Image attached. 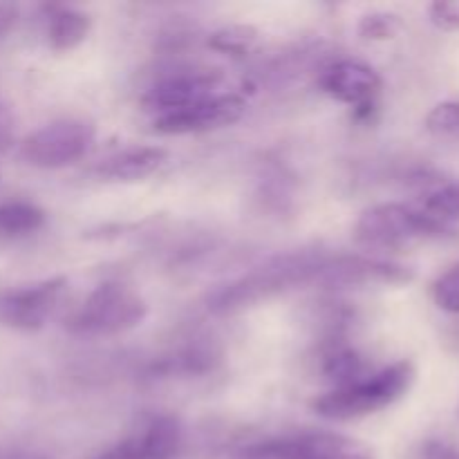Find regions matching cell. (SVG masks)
Here are the masks:
<instances>
[{
    "label": "cell",
    "mask_w": 459,
    "mask_h": 459,
    "mask_svg": "<svg viewBox=\"0 0 459 459\" xmlns=\"http://www.w3.org/2000/svg\"><path fill=\"white\" fill-rule=\"evenodd\" d=\"M412 361H397L368 379L321 394L312 402V411L327 421H354L384 411L399 402L415 384Z\"/></svg>",
    "instance_id": "6da1fadb"
},
{
    "label": "cell",
    "mask_w": 459,
    "mask_h": 459,
    "mask_svg": "<svg viewBox=\"0 0 459 459\" xmlns=\"http://www.w3.org/2000/svg\"><path fill=\"white\" fill-rule=\"evenodd\" d=\"M321 269L323 263L314 255H287V258L264 264V267L251 272L249 276L215 291L209 299V309L215 314L238 312V309L249 307V305L269 299L287 287L318 276Z\"/></svg>",
    "instance_id": "7a4b0ae2"
},
{
    "label": "cell",
    "mask_w": 459,
    "mask_h": 459,
    "mask_svg": "<svg viewBox=\"0 0 459 459\" xmlns=\"http://www.w3.org/2000/svg\"><path fill=\"white\" fill-rule=\"evenodd\" d=\"M148 316V305L139 294L124 285L106 282L83 300L70 321V330L79 334L112 336L134 330Z\"/></svg>",
    "instance_id": "3957f363"
},
{
    "label": "cell",
    "mask_w": 459,
    "mask_h": 459,
    "mask_svg": "<svg viewBox=\"0 0 459 459\" xmlns=\"http://www.w3.org/2000/svg\"><path fill=\"white\" fill-rule=\"evenodd\" d=\"M354 233L357 240L372 247H399L426 238L455 236L451 227L435 222L429 215L406 204H377L366 209Z\"/></svg>",
    "instance_id": "277c9868"
},
{
    "label": "cell",
    "mask_w": 459,
    "mask_h": 459,
    "mask_svg": "<svg viewBox=\"0 0 459 459\" xmlns=\"http://www.w3.org/2000/svg\"><path fill=\"white\" fill-rule=\"evenodd\" d=\"M94 126L63 119L43 126L22 142L21 157L36 169H63L83 160L94 143Z\"/></svg>",
    "instance_id": "5b68a950"
},
{
    "label": "cell",
    "mask_w": 459,
    "mask_h": 459,
    "mask_svg": "<svg viewBox=\"0 0 459 459\" xmlns=\"http://www.w3.org/2000/svg\"><path fill=\"white\" fill-rule=\"evenodd\" d=\"M247 459H375V453L350 435L305 433L249 448Z\"/></svg>",
    "instance_id": "8992f818"
},
{
    "label": "cell",
    "mask_w": 459,
    "mask_h": 459,
    "mask_svg": "<svg viewBox=\"0 0 459 459\" xmlns=\"http://www.w3.org/2000/svg\"><path fill=\"white\" fill-rule=\"evenodd\" d=\"M65 285V278H52L36 285L0 290V325L21 332L40 330L56 309Z\"/></svg>",
    "instance_id": "52a82bcc"
},
{
    "label": "cell",
    "mask_w": 459,
    "mask_h": 459,
    "mask_svg": "<svg viewBox=\"0 0 459 459\" xmlns=\"http://www.w3.org/2000/svg\"><path fill=\"white\" fill-rule=\"evenodd\" d=\"M245 99L240 94L220 92L195 106L160 115L152 130L160 134H195L233 126L245 115Z\"/></svg>",
    "instance_id": "ba28073f"
},
{
    "label": "cell",
    "mask_w": 459,
    "mask_h": 459,
    "mask_svg": "<svg viewBox=\"0 0 459 459\" xmlns=\"http://www.w3.org/2000/svg\"><path fill=\"white\" fill-rule=\"evenodd\" d=\"M323 90L336 101L352 106L363 117L372 115L381 92V76L361 61H339L323 74Z\"/></svg>",
    "instance_id": "9c48e42d"
},
{
    "label": "cell",
    "mask_w": 459,
    "mask_h": 459,
    "mask_svg": "<svg viewBox=\"0 0 459 459\" xmlns=\"http://www.w3.org/2000/svg\"><path fill=\"white\" fill-rule=\"evenodd\" d=\"M318 276L325 278L332 285H406L415 278V272L403 264L388 263V260H372L354 255V258H339L332 264H323Z\"/></svg>",
    "instance_id": "30bf717a"
},
{
    "label": "cell",
    "mask_w": 459,
    "mask_h": 459,
    "mask_svg": "<svg viewBox=\"0 0 459 459\" xmlns=\"http://www.w3.org/2000/svg\"><path fill=\"white\" fill-rule=\"evenodd\" d=\"M220 88V79L213 74H188L166 79L164 83L155 85L151 92L143 97V108L148 112L169 115V112L182 110V108L195 106L204 99L215 97Z\"/></svg>",
    "instance_id": "8fae6325"
},
{
    "label": "cell",
    "mask_w": 459,
    "mask_h": 459,
    "mask_svg": "<svg viewBox=\"0 0 459 459\" xmlns=\"http://www.w3.org/2000/svg\"><path fill=\"white\" fill-rule=\"evenodd\" d=\"M166 160H169V152L160 146L128 148L99 166V175L112 182H139L157 173L166 164Z\"/></svg>",
    "instance_id": "7c38bea8"
},
{
    "label": "cell",
    "mask_w": 459,
    "mask_h": 459,
    "mask_svg": "<svg viewBox=\"0 0 459 459\" xmlns=\"http://www.w3.org/2000/svg\"><path fill=\"white\" fill-rule=\"evenodd\" d=\"M182 446V424L175 415H160L137 437L139 459H173Z\"/></svg>",
    "instance_id": "4fadbf2b"
},
{
    "label": "cell",
    "mask_w": 459,
    "mask_h": 459,
    "mask_svg": "<svg viewBox=\"0 0 459 459\" xmlns=\"http://www.w3.org/2000/svg\"><path fill=\"white\" fill-rule=\"evenodd\" d=\"M90 34V16L79 12V9L63 7L56 9L49 18V45L56 52H70V49L79 48Z\"/></svg>",
    "instance_id": "5bb4252c"
},
{
    "label": "cell",
    "mask_w": 459,
    "mask_h": 459,
    "mask_svg": "<svg viewBox=\"0 0 459 459\" xmlns=\"http://www.w3.org/2000/svg\"><path fill=\"white\" fill-rule=\"evenodd\" d=\"M45 224V211L31 202H7L0 204V233L27 236Z\"/></svg>",
    "instance_id": "9a60e30c"
},
{
    "label": "cell",
    "mask_w": 459,
    "mask_h": 459,
    "mask_svg": "<svg viewBox=\"0 0 459 459\" xmlns=\"http://www.w3.org/2000/svg\"><path fill=\"white\" fill-rule=\"evenodd\" d=\"M417 211L429 215L435 222L446 224V227H451L453 222H459V182L442 184V186L426 193L420 200Z\"/></svg>",
    "instance_id": "2e32d148"
},
{
    "label": "cell",
    "mask_w": 459,
    "mask_h": 459,
    "mask_svg": "<svg viewBox=\"0 0 459 459\" xmlns=\"http://www.w3.org/2000/svg\"><path fill=\"white\" fill-rule=\"evenodd\" d=\"M258 43V30L254 25H227L213 31L209 39V48L220 54L245 56Z\"/></svg>",
    "instance_id": "e0dca14e"
},
{
    "label": "cell",
    "mask_w": 459,
    "mask_h": 459,
    "mask_svg": "<svg viewBox=\"0 0 459 459\" xmlns=\"http://www.w3.org/2000/svg\"><path fill=\"white\" fill-rule=\"evenodd\" d=\"M325 375L327 379L334 381L339 388L343 385L357 384V377L361 375V359L352 350H336L334 354H330L325 361Z\"/></svg>",
    "instance_id": "ac0fdd59"
},
{
    "label": "cell",
    "mask_w": 459,
    "mask_h": 459,
    "mask_svg": "<svg viewBox=\"0 0 459 459\" xmlns=\"http://www.w3.org/2000/svg\"><path fill=\"white\" fill-rule=\"evenodd\" d=\"M403 30V22L397 13L372 12L366 13L359 22V34L366 40H390Z\"/></svg>",
    "instance_id": "d6986e66"
},
{
    "label": "cell",
    "mask_w": 459,
    "mask_h": 459,
    "mask_svg": "<svg viewBox=\"0 0 459 459\" xmlns=\"http://www.w3.org/2000/svg\"><path fill=\"white\" fill-rule=\"evenodd\" d=\"M433 299L442 312L459 314V263L435 281Z\"/></svg>",
    "instance_id": "ffe728a7"
},
{
    "label": "cell",
    "mask_w": 459,
    "mask_h": 459,
    "mask_svg": "<svg viewBox=\"0 0 459 459\" xmlns=\"http://www.w3.org/2000/svg\"><path fill=\"white\" fill-rule=\"evenodd\" d=\"M426 130L433 134L459 133V101L437 103L426 117Z\"/></svg>",
    "instance_id": "44dd1931"
},
{
    "label": "cell",
    "mask_w": 459,
    "mask_h": 459,
    "mask_svg": "<svg viewBox=\"0 0 459 459\" xmlns=\"http://www.w3.org/2000/svg\"><path fill=\"white\" fill-rule=\"evenodd\" d=\"M430 21L442 31H459V3L457 0H439L429 7Z\"/></svg>",
    "instance_id": "7402d4cb"
},
{
    "label": "cell",
    "mask_w": 459,
    "mask_h": 459,
    "mask_svg": "<svg viewBox=\"0 0 459 459\" xmlns=\"http://www.w3.org/2000/svg\"><path fill=\"white\" fill-rule=\"evenodd\" d=\"M421 459H459V448L446 442H429L421 451Z\"/></svg>",
    "instance_id": "603a6c76"
},
{
    "label": "cell",
    "mask_w": 459,
    "mask_h": 459,
    "mask_svg": "<svg viewBox=\"0 0 459 459\" xmlns=\"http://www.w3.org/2000/svg\"><path fill=\"white\" fill-rule=\"evenodd\" d=\"M97 459H139L137 437H130L126 439V442L117 444V446L108 448V451L101 453Z\"/></svg>",
    "instance_id": "cb8c5ba5"
},
{
    "label": "cell",
    "mask_w": 459,
    "mask_h": 459,
    "mask_svg": "<svg viewBox=\"0 0 459 459\" xmlns=\"http://www.w3.org/2000/svg\"><path fill=\"white\" fill-rule=\"evenodd\" d=\"M13 139V115L7 106L0 103V152L12 143Z\"/></svg>",
    "instance_id": "d4e9b609"
},
{
    "label": "cell",
    "mask_w": 459,
    "mask_h": 459,
    "mask_svg": "<svg viewBox=\"0 0 459 459\" xmlns=\"http://www.w3.org/2000/svg\"><path fill=\"white\" fill-rule=\"evenodd\" d=\"M16 18H18L16 7L0 3V36H4L13 25H16Z\"/></svg>",
    "instance_id": "484cf974"
},
{
    "label": "cell",
    "mask_w": 459,
    "mask_h": 459,
    "mask_svg": "<svg viewBox=\"0 0 459 459\" xmlns=\"http://www.w3.org/2000/svg\"><path fill=\"white\" fill-rule=\"evenodd\" d=\"M0 459H48V457L34 451H25V448H4V451H0Z\"/></svg>",
    "instance_id": "4316f807"
}]
</instances>
